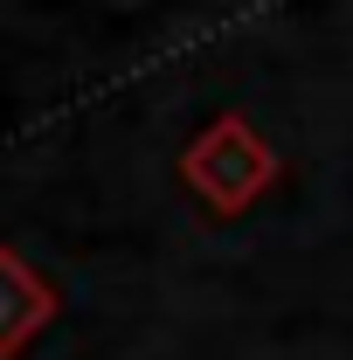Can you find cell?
Returning a JSON list of instances; mask_svg holds the SVG:
<instances>
[{"instance_id": "cell-1", "label": "cell", "mask_w": 353, "mask_h": 360, "mask_svg": "<svg viewBox=\"0 0 353 360\" xmlns=\"http://www.w3.org/2000/svg\"><path fill=\"white\" fill-rule=\"evenodd\" d=\"M284 174V160L270 153V139L243 118V111H222L208 118L201 132L187 139V153H180V180H187V194L208 208V215H250L257 201H264L270 187Z\"/></svg>"}, {"instance_id": "cell-2", "label": "cell", "mask_w": 353, "mask_h": 360, "mask_svg": "<svg viewBox=\"0 0 353 360\" xmlns=\"http://www.w3.org/2000/svg\"><path fill=\"white\" fill-rule=\"evenodd\" d=\"M56 312H63L56 284H49L14 243H0V360H21L49 326H56Z\"/></svg>"}]
</instances>
